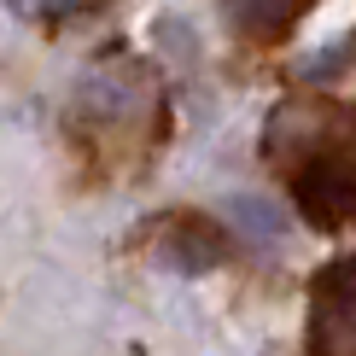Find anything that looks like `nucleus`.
<instances>
[{"label": "nucleus", "mask_w": 356, "mask_h": 356, "mask_svg": "<svg viewBox=\"0 0 356 356\" xmlns=\"http://www.w3.org/2000/svg\"><path fill=\"white\" fill-rule=\"evenodd\" d=\"M309 356H356V251L333 257L309 286Z\"/></svg>", "instance_id": "2"}, {"label": "nucleus", "mask_w": 356, "mask_h": 356, "mask_svg": "<svg viewBox=\"0 0 356 356\" xmlns=\"http://www.w3.org/2000/svg\"><path fill=\"white\" fill-rule=\"evenodd\" d=\"M309 6H316V0H222L228 24L240 29V35H251V41H280V35H292V24H298Z\"/></svg>", "instance_id": "4"}, {"label": "nucleus", "mask_w": 356, "mask_h": 356, "mask_svg": "<svg viewBox=\"0 0 356 356\" xmlns=\"http://www.w3.org/2000/svg\"><path fill=\"white\" fill-rule=\"evenodd\" d=\"M152 251L170 263V269H181V275H211V269H222V263L234 257L228 234H222L211 216H199V211H175V216H164V222H158Z\"/></svg>", "instance_id": "3"}, {"label": "nucleus", "mask_w": 356, "mask_h": 356, "mask_svg": "<svg viewBox=\"0 0 356 356\" xmlns=\"http://www.w3.org/2000/svg\"><path fill=\"white\" fill-rule=\"evenodd\" d=\"M29 12H41V18H76V12H88L94 0H24Z\"/></svg>", "instance_id": "6"}, {"label": "nucleus", "mask_w": 356, "mask_h": 356, "mask_svg": "<svg viewBox=\"0 0 356 356\" xmlns=\"http://www.w3.org/2000/svg\"><path fill=\"white\" fill-rule=\"evenodd\" d=\"M292 204L309 228L339 234L356 222V146H333L316 152L292 170Z\"/></svg>", "instance_id": "1"}, {"label": "nucleus", "mask_w": 356, "mask_h": 356, "mask_svg": "<svg viewBox=\"0 0 356 356\" xmlns=\"http://www.w3.org/2000/svg\"><path fill=\"white\" fill-rule=\"evenodd\" d=\"M350 41H345V47H327V53H321V58H309V65H304V76H327V70H345L350 65Z\"/></svg>", "instance_id": "5"}]
</instances>
